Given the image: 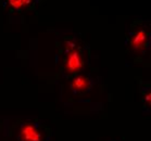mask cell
I'll use <instances>...</instances> for the list:
<instances>
[{
	"label": "cell",
	"instance_id": "cell-1",
	"mask_svg": "<svg viewBox=\"0 0 151 141\" xmlns=\"http://www.w3.org/2000/svg\"><path fill=\"white\" fill-rule=\"evenodd\" d=\"M17 139L19 141H44V134L38 125L24 123L19 130Z\"/></svg>",
	"mask_w": 151,
	"mask_h": 141
},
{
	"label": "cell",
	"instance_id": "cell-2",
	"mask_svg": "<svg viewBox=\"0 0 151 141\" xmlns=\"http://www.w3.org/2000/svg\"><path fill=\"white\" fill-rule=\"evenodd\" d=\"M84 65V60H83V55L74 47H71V49L68 52L65 60V71L69 74H75L82 69Z\"/></svg>",
	"mask_w": 151,
	"mask_h": 141
},
{
	"label": "cell",
	"instance_id": "cell-3",
	"mask_svg": "<svg viewBox=\"0 0 151 141\" xmlns=\"http://www.w3.org/2000/svg\"><path fill=\"white\" fill-rule=\"evenodd\" d=\"M148 36L149 34L145 29L136 31L131 39V47L135 51H144L148 47V38H149Z\"/></svg>",
	"mask_w": 151,
	"mask_h": 141
},
{
	"label": "cell",
	"instance_id": "cell-4",
	"mask_svg": "<svg viewBox=\"0 0 151 141\" xmlns=\"http://www.w3.org/2000/svg\"><path fill=\"white\" fill-rule=\"evenodd\" d=\"M71 88L76 93L84 92L89 88V79L84 75L76 76L71 83Z\"/></svg>",
	"mask_w": 151,
	"mask_h": 141
},
{
	"label": "cell",
	"instance_id": "cell-5",
	"mask_svg": "<svg viewBox=\"0 0 151 141\" xmlns=\"http://www.w3.org/2000/svg\"><path fill=\"white\" fill-rule=\"evenodd\" d=\"M8 2L14 10H22L31 4L32 0H8Z\"/></svg>",
	"mask_w": 151,
	"mask_h": 141
},
{
	"label": "cell",
	"instance_id": "cell-6",
	"mask_svg": "<svg viewBox=\"0 0 151 141\" xmlns=\"http://www.w3.org/2000/svg\"><path fill=\"white\" fill-rule=\"evenodd\" d=\"M150 97H151V94H150V92H148V96H146V103H147V105L149 107L150 105Z\"/></svg>",
	"mask_w": 151,
	"mask_h": 141
}]
</instances>
